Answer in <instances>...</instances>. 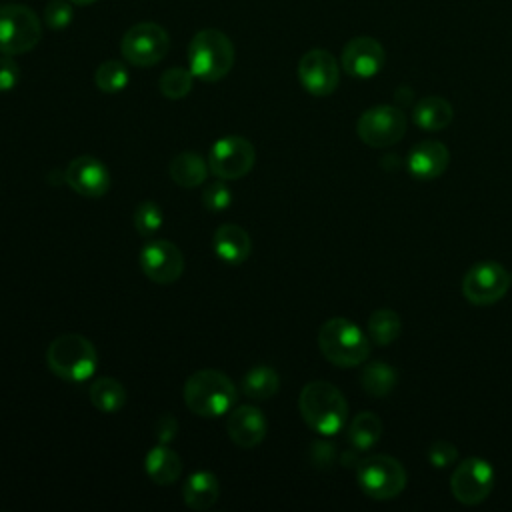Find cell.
I'll return each instance as SVG.
<instances>
[{
	"label": "cell",
	"mask_w": 512,
	"mask_h": 512,
	"mask_svg": "<svg viewBox=\"0 0 512 512\" xmlns=\"http://www.w3.org/2000/svg\"><path fill=\"white\" fill-rule=\"evenodd\" d=\"M182 394L188 410L202 418L228 414L238 400V390L232 380L214 368H204L190 374L184 382Z\"/></svg>",
	"instance_id": "cell-1"
},
{
	"label": "cell",
	"mask_w": 512,
	"mask_h": 512,
	"mask_svg": "<svg viewBox=\"0 0 512 512\" xmlns=\"http://www.w3.org/2000/svg\"><path fill=\"white\" fill-rule=\"evenodd\" d=\"M298 408L308 428L322 436L338 434L348 418V404L344 394L334 384L324 380L308 382L302 388Z\"/></svg>",
	"instance_id": "cell-2"
},
{
	"label": "cell",
	"mask_w": 512,
	"mask_h": 512,
	"mask_svg": "<svg viewBox=\"0 0 512 512\" xmlns=\"http://www.w3.org/2000/svg\"><path fill=\"white\" fill-rule=\"evenodd\" d=\"M46 364L66 382H86L98 368V352L82 334H60L46 348Z\"/></svg>",
	"instance_id": "cell-3"
},
{
	"label": "cell",
	"mask_w": 512,
	"mask_h": 512,
	"mask_svg": "<svg viewBox=\"0 0 512 512\" xmlns=\"http://www.w3.org/2000/svg\"><path fill=\"white\" fill-rule=\"evenodd\" d=\"M234 66V44L216 28L196 32L188 44V68L204 82L222 80Z\"/></svg>",
	"instance_id": "cell-4"
},
{
	"label": "cell",
	"mask_w": 512,
	"mask_h": 512,
	"mask_svg": "<svg viewBox=\"0 0 512 512\" xmlns=\"http://www.w3.org/2000/svg\"><path fill=\"white\" fill-rule=\"evenodd\" d=\"M318 348L322 356L340 368H352L366 362L370 342L364 332L348 318H328L318 330Z\"/></svg>",
	"instance_id": "cell-5"
},
{
	"label": "cell",
	"mask_w": 512,
	"mask_h": 512,
	"mask_svg": "<svg viewBox=\"0 0 512 512\" xmlns=\"http://www.w3.org/2000/svg\"><path fill=\"white\" fill-rule=\"evenodd\" d=\"M42 38L36 12L26 4L0 6V54L16 56L30 52Z\"/></svg>",
	"instance_id": "cell-6"
},
{
	"label": "cell",
	"mask_w": 512,
	"mask_h": 512,
	"mask_svg": "<svg viewBox=\"0 0 512 512\" xmlns=\"http://www.w3.org/2000/svg\"><path fill=\"white\" fill-rule=\"evenodd\" d=\"M356 478L362 492L374 500L396 498L406 486L404 466L388 454H374L364 458L358 464Z\"/></svg>",
	"instance_id": "cell-7"
},
{
	"label": "cell",
	"mask_w": 512,
	"mask_h": 512,
	"mask_svg": "<svg viewBox=\"0 0 512 512\" xmlns=\"http://www.w3.org/2000/svg\"><path fill=\"white\" fill-rule=\"evenodd\" d=\"M168 48L170 36L156 22H138L130 26L120 40V52L124 60L140 68L158 64L168 54Z\"/></svg>",
	"instance_id": "cell-8"
},
{
	"label": "cell",
	"mask_w": 512,
	"mask_h": 512,
	"mask_svg": "<svg viewBox=\"0 0 512 512\" xmlns=\"http://www.w3.org/2000/svg\"><path fill=\"white\" fill-rule=\"evenodd\" d=\"M256 162V150L252 142L244 136H222L208 152V166L220 180H240L244 178Z\"/></svg>",
	"instance_id": "cell-9"
},
{
	"label": "cell",
	"mask_w": 512,
	"mask_h": 512,
	"mask_svg": "<svg viewBox=\"0 0 512 512\" xmlns=\"http://www.w3.org/2000/svg\"><path fill=\"white\" fill-rule=\"evenodd\" d=\"M360 140L372 148L396 144L406 132V116L400 108L380 104L364 110L356 122Z\"/></svg>",
	"instance_id": "cell-10"
},
{
	"label": "cell",
	"mask_w": 512,
	"mask_h": 512,
	"mask_svg": "<svg viewBox=\"0 0 512 512\" xmlns=\"http://www.w3.org/2000/svg\"><path fill=\"white\" fill-rule=\"evenodd\" d=\"M510 288V274L498 262L474 264L462 278V294L474 306L496 304Z\"/></svg>",
	"instance_id": "cell-11"
},
{
	"label": "cell",
	"mask_w": 512,
	"mask_h": 512,
	"mask_svg": "<svg viewBox=\"0 0 512 512\" xmlns=\"http://www.w3.org/2000/svg\"><path fill=\"white\" fill-rule=\"evenodd\" d=\"M494 488V468L482 458H466L462 460L452 476L450 490L452 496L466 506H476L484 502Z\"/></svg>",
	"instance_id": "cell-12"
},
{
	"label": "cell",
	"mask_w": 512,
	"mask_h": 512,
	"mask_svg": "<svg viewBox=\"0 0 512 512\" xmlns=\"http://www.w3.org/2000/svg\"><path fill=\"white\" fill-rule=\"evenodd\" d=\"M144 276L156 284H172L184 272V256L180 248L164 238L148 240L138 254Z\"/></svg>",
	"instance_id": "cell-13"
},
{
	"label": "cell",
	"mask_w": 512,
	"mask_h": 512,
	"mask_svg": "<svg viewBox=\"0 0 512 512\" xmlns=\"http://www.w3.org/2000/svg\"><path fill=\"white\" fill-rule=\"evenodd\" d=\"M298 80L312 96H328L338 88L340 66L324 48H312L298 62Z\"/></svg>",
	"instance_id": "cell-14"
},
{
	"label": "cell",
	"mask_w": 512,
	"mask_h": 512,
	"mask_svg": "<svg viewBox=\"0 0 512 512\" xmlns=\"http://www.w3.org/2000/svg\"><path fill=\"white\" fill-rule=\"evenodd\" d=\"M64 182L80 196L100 198L110 188V172L96 156H76L64 170Z\"/></svg>",
	"instance_id": "cell-15"
},
{
	"label": "cell",
	"mask_w": 512,
	"mask_h": 512,
	"mask_svg": "<svg viewBox=\"0 0 512 512\" xmlns=\"http://www.w3.org/2000/svg\"><path fill=\"white\" fill-rule=\"evenodd\" d=\"M386 62L384 46L372 36H356L346 42L342 48L340 64L346 74L354 78H372L376 76Z\"/></svg>",
	"instance_id": "cell-16"
},
{
	"label": "cell",
	"mask_w": 512,
	"mask_h": 512,
	"mask_svg": "<svg viewBox=\"0 0 512 512\" xmlns=\"http://www.w3.org/2000/svg\"><path fill=\"white\" fill-rule=\"evenodd\" d=\"M266 418L260 408L242 404L228 412L226 432L238 448H256L266 438Z\"/></svg>",
	"instance_id": "cell-17"
},
{
	"label": "cell",
	"mask_w": 512,
	"mask_h": 512,
	"mask_svg": "<svg viewBox=\"0 0 512 512\" xmlns=\"http://www.w3.org/2000/svg\"><path fill=\"white\" fill-rule=\"evenodd\" d=\"M450 162L448 148L438 140H424L408 154V170L418 180L438 178Z\"/></svg>",
	"instance_id": "cell-18"
},
{
	"label": "cell",
	"mask_w": 512,
	"mask_h": 512,
	"mask_svg": "<svg viewBox=\"0 0 512 512\" xmlns=\"http://www.w3.org/2000/svg\"><path fill=\"white\" fill-rule=\"evenodd\" d=\"M216 256L226 264H242L252 252L250 234L238 224H222L216 228L212 238Z\"/></svg>",
	"instance_id": "cell-19"
},
{
	"label": "cell",
	"mask_w": 512,
	"mask_h": 512,
	"mask_svg": "<svg viewBox=\"0 0 512 512\" xmlns=\"http://www.w3.org/2000/svg\"><path fill=\"white\" fill-rule=\"evenodd\" d=\"M218 496H220L218 478L208 470H198L190 474L182 486V500L192 510L212 508Z\"/></svg>",
	"instance_id": "cell-20"
},
{
	"label": "cell",
	"mask_w": 512,
	"mask_h": 512,
	"mask_svg": "<svg viewBox=\"0 0 512 512\" xmlns=\"http://www.w3.org/2000/svg\"><path fill=\"white\" fill-rule=\"evenodd\" d=\"M144 470L154 484L168 486L180 478L182 462L180 456L172 448H168V444L158 442V446L148 450L144 458Z\"/></svg>",
	"instance_id": "cell-21"
},
{
	"label": "cell",
	"mask_w": 512,
	"mask_h": 512,
	"mask_svg": "<svg viewBox=\"0 0 512 512\" xmlns=\"http://www.w3.org/2000/svg\"><path fill=\"white\" fill-rule=\"evenodd\" d=\"M452 104L440 96H424L412 110V120L426 132H438L452 122Z\"/></svg>",
	"instance_id": "cell-22"
},
{
	"label": "cell",
	"mask_w": 512,
	"mask_h": 512,
	"mask_svg": "<svg viewBox=\"0 0 512 512\" xmlns=\"http://www.w3.org/2000/svg\"><path fill=\"white\" fill-rule=\"evenodd\" d=\"M210 172L208 160H204L196 152H180L168 164L170 178L182 188H196L200 186Z\"/></svg>",
	"instance_id": "cell-23"
},
{
	"label": "cell",
	"mask_w": 512,
	"mask_h": 512,
	"mask_svg": "<svg viewBox=\"0 0 512 512\" xmlns=\"http://www.w3.org/2000/svg\"><path fill=\"white\" fill-rule=\"evenodd\" d=\"M280 388V376L272 366L258 364L252 366L240 382V390L252 400H268Z\"/></svg>",
	"instance_id": "cell-24"
},
{
	"label": "cell",
	"mask_w": 512,
	"mask_h": 512,
	"mask_svg": "<svg viewBox=\"0 0 512 512\" xmlns=\"http://www.w3.org/2000/svg\"><path fill=\"white\" fill-rule=\"evenodd\" d=\"M90 402L96 410L104 412V414H112L118 412L124 404H126V390L124 386L116 380V378H98L96 382L90 384L88 390Z\"/></svg>",
	"instance_id": "cell-25"
},
{
	"label": "cell",
	"mask_w": 512,
	"mask_h": 512,
	"mask_svg": "<svg viewBox=\"0 0 512 512\" xmlns=\"http://www.w3.org/2000/svg\"><path fill=\"white\" fill-rule=\"evenodd\" d=\"M382 436V420L374 412H360L348 426V442L364 452L370 450Z\"/></svg>",
	"instance_id": "cell-26"
},
{
	"label": "cell",
	"mask_w": 512,
	"mask_h": 512,
	"mask_svg": "<svg viewBox=\"0 0 512 512\" xmlns=\"http://www.w3.org/2000/svg\"><path fill=\"white\" fill-rule=\"evenodd\" d=\"M400 330H402L400 316L390 308L374 310L368 318V338L378 346H386L394 342L400 336Z\"/></svg>",
	"instance_id": "cell-27"
},
{
	"label": "cell",
	"mask_w": 512,
	"mask_h": 512,
	"mask_svg": "<svg viewBox=\"0 0 512 512\" xmlns=\"http://www.w3.org/2000/svg\"><path fill=\"white\" fill-rule=\"evenodd\" d=\"M360 384L364 392H368L374 398H382L392 392L396 384V372L386 362H370L364 366L360 374Z\"/></svg>",
	"instance_id": "cell-28"
},
{
	"label": "cell",
	"mask_w": 512,
	"mask_h": 512,
	"mask_svg": "<svg viewBox=\"0 0 512 512\" xmlns=\"http://www.w3.org/2000/svg\"><path fill=\"white\" fill-rule=\"evenodd\" d=\"M128 80H130L128 68L120 60H106L94 72V82L98 90L106 94L122 92L128 86Z\"/></svg>",
	"instance_id": "cell-29"
},
{
	"label": "cell",
	"mask_w": 512,
	"mask_h": 512,
	"mask_svg": "<svg viewBox=\"0 0 512 512\" xmlns=\"http://www.w3.org/2000/svg\"><path fill=\"white\" fill-rule=\"evenodd\" d=\"M194 86V74L190 72V68L184 66H172L166 72H162L160 80H158V88L162 92V96L170 98V100H180L184 96L190 94Z\"/></svg>",
	"instance_id": "cell-30"
},
{
	"label": "cell",
	"mask_w": 512,
	"mask_h": 512,
	"mask_svg": "<svg viewBox=\"0 0 512 512\" xmlns=\"http://www.w3.org/2000/svg\"><path fill=\"white\" fill-rule=\"evenodd\" d=\"M132 222L140 236L152 238L164 224V212L156 202L146 200L136 206V210L132 214Z\"/></svg>",
	"instance_id": "cell-31"
},
{
	"label": "cell",
	"mask_w": 512,
	"mask_h": 512,
	"mask_svg": "<svg viewBox=\"0 0 512 512\" xmlns=\"http://www.w3.org/2000/svg\"><path fill=\"white\" fill-rule=\"evenodd\" d=\"M74 20V8L70 0H50L44 8V24L52 30H64Z\"/></svg>",
	"instance_id": "cell-32"
},
{
	"label": "cell",
	"mask_w": 512,
	"mask_h": 512,
	"mask_svg": "<svg viewBox=\"0 0 512 512\" xmlns=\"http://www.w3.org/2000/svg\"><path fill=\"white\" fill-rule=\"evenodd\" d=\"M232 190L228 188L226 180H216L212 184H208L202 192V204L210 210V212H222L232 204Z\"/></svg>",
	"instance_id": "cell-33"
},
{
	"label": "cell",
	"mask_w": 512,
	"mask_h": 512,
	"mask_svg": "<svg viewBox=\"0 0 512 512\" xmlns=\"http://www.w3.org/2000/svg\"><path fill=\"white\" fill-rule=\"evenodd\" d=\"M458 460V450L452 442L446 440H438L434 444H430L428 448V462L434 468H448Z\"/></svg>",
	"instance_id": "cell-34"
},
{
	"label": "cell",
	"mask_w": 512,
	"mask_h": 512,
	"mask_svg": "<svg viewBox=\"0 0 512 512\" xmlns=\"http://www.w3.org/2000/svg\"><path fill=\"white\" fill-rule=\"evenodd\" d=\"M20 76H22V72H20L18 62L12 56L2 54L0 56V92L14 90L20 82Z\"/></svg>",
	"instance_id": "cell-35"
},
{
	"label": "cell",
	"mask_w": 512,
	"mask_h": 512,
	"mask_svg": "<svg viewBox=\"0 0 512 512\" xmlns=\"http://www.w3.org/2000/svg\"><path fill=\"white\" fill-rule=\"evenodd\" d=\"M178 432V422L172 414H164L154 422V434L160 444H168Z\"/></svg>",
	"instance_id": "cell-36"
},
{
	"label": "cell",
	"mask_w": 512,
	"mask_h": 512,
	"mask_svg": "<svg viewBox=\"0 0 512 512\" xmlns=\"http://www.w3.org/2000/svg\"><path fill=\"white\" fill-rule=\"evenodd\" d=\"M70 2L76 6H88V4H94L96 0H70Z\"/></svg>",
	"instance_id": "cell-37"
}]
</instances>
